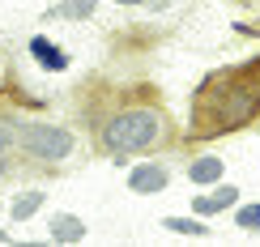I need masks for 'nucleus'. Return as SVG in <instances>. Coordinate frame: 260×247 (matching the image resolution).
I'll use <instances>...</instances> for the list:
<instances>
[{
	"label": "nucleus",
	"instance_id": "nucleus-1",
	"mask_svg": "<svg viewBox=\"0 0 260 247\" xmlns=\"http://www.w3.org/2000/svg\"><path fill=\"white\" fill-rule=\"evenodd\" d=\"M260 111V85L252 81V68H231L222 77L205 81V90L197 94V136L209 132H235Z\"/></svg>",
	"mask_w": 260,
	"mask_h": 247
},
{
	"label": "nucleus",
	"instance_id": "nucleus-2",
	"mask_svg": "<svg viewBox=\"0 0 260 247\" xmlns=\"http://www.w3.org/2000/svg\"><path fill=\"white\" fill-rule=\"evenodd\" d=\"M162 136H167V124H162V111L154 107H128V111H115L111 120L103 124L99 141L111 158L124 154H141V149H154Z\"/></svg>",
	"mask_w": 260,
	"mask_h": 247
},
{
	"label": "nucleus",
	"instance_id": "nucleus-3",
	"mask_svg": "<svg viewBox=\"0 0 260 247\" xmlns=\"http://www.w3.org/2000/svg\"><path fill=\"white\" fill-rule=\"evenodd\" d=\"M13 141H21V149L39 162H64L73 154V132L60 124H26L21 132H13Z\"/></svg>",
	"mask_w": 260,
	"mask_h": 247
},
{
	"label": "nucleus",
	"instance_id": "nucleus-4",
	"mask_svg": "<svg viewBox=\"0 0 260 247\" xmlns=\"http://www.w3.org/2000/svg\"><path fill=\"white\" fill-rule=\"evenodd\" d=\"M128 188L137 196H158L167 188V170L162 166H137V170H128Z\"/></svg>",
	"mask_w": 260,
	"mask_h": 247
},
{
	"label": "nucleus",
	"instance_id": "nucleus-5",
	"mask_svg": "<svg viewBox=\"0 0 260 247\" xmlns=\"http://www.w3.org/2000/svg\"><path fill=\"white\" fill-rule=\"evenodd\" d=\"M30 51H35V60L43 64V68H51V73H64V68H69V56H64L51 39H43V34L30 39Z\"/></svg>",
	"mask_w": 260,
	"mask_h": 247
},
{
	"label": "nucleus",
	"instance_id": "nucleus-6",
	"mask_svg": "<svg viewBox=\"0 0 260 247\" xmlns=\"http://www.w3.org/2000/svg\"><path fill=\"white\" fill-rule=\"evenodd\" d=\"M51 239L56 243H81L85 239V222L73 218V213H60V218H51Z\"/></svg>",
	"mask_w": 260,
	"mask_h": 247
},
{
	"label": "nucleus",
	"instance_id": "nucleus-7",
	"mask_svg": "<svg viewBox=\"0 0 260 247\" xmlns=\"http://www.w3.org/2000/svg\"><path fill=\"white\" fill-rule=\"evenodd\" d=\"M235 200H239V188H231V184L218 179V192H213V196H197V213H222V209H231Z\"/></svg>",
	"mask_w": 260,
	"mask_h": 247
},
{
	"label": "nucleus",
	"instance_id": "nucleus-8",
	"mask_svg": "<svg viewBox=\"0 0 260 247\" xmlns=\"http://www.w3.org/2000/svg\"><path fill=\"white\" fill-rule=\"evenodd\" d=\"M43 200H47V192H39V188H30V192H21V196L9 205V213H13V222H30L35 213L43 209Z\"/></svg>",
	"mask_w": 260,
	"mask_h": 247
},
{
	"label": "nucleus",
	"instance_id": "nucleus-9",
	"mask_svg": "<svg viewBox=\"0 0 260 247\" xmlns=\"http://www.w3.org/2000/svg\"><path fill=\"white\" fill-rule=\"evenodd\" d=\"M222 170H226L222 158H197V162L188 166V179H192V184H218Z\"/></svg>",
	"mask_w": 260,
	"mask_h": 247
},
{
	"label": "nucleus",
	"instance_id": "nucleus-10",
	"mask_svg": "<svg viewBox=\"0 0 260 247\" xmlns=\"http://www.w3.org/2000/svg\"><path fill=\"white\" fill-rule=\"evenodd\" d=\"M162 226H167L171 234H192V239H201V234H205V226H201L197 218H162Z\"/></svg>",
	"mask_w": 260,
	"mask_h": 247
},
{
	"label": "nucleus",
	"instance_id": "nucleus-11",
	"mask_svg": "<svg viewBox=\"0 0 260 247\" xmlns=\"http://www.w3.org/2000/svg\"><path fill=\"white\" fill-rule=\"evenodd\" d=\"M94 13V0H64L51 17H90Z\"/></svg>",
	"mask_w": 260,
	"mask_h": 247
},
{
	"label": "nucleus",
	"instance_id": "nucleus-12",
	"mask_svg": "<svg viewBox=\"0 0 260 247\" xmlns=\"http://www.w3.org/2000/svg\"><path fill=\"white\" fill-rule=\"evenodd\" d=\"M235 222H239L243 230L260 234V205H243V209H239V218H235Z\"/></svg>",
	"mask_w": 260,
	"mask_h": 247
},
{
	"label": "nucleus",
	"instance_id": "nucleus-13",
	"mask_svg": "<svg viewBox=\"0 0 260 247\" xmlns=\"http://www.w3.org/2000/svg\"><path fill=\"white\" fill-rule=\"evenodd\" d=\"M13 132H17L13 124H9V120H0V154H5V149L13 145Z\"/></svg>",
	"mask_w": 260,
	"mask_h": 247
},
{
	"label": "nucleus",
	"instance_id": "nucleus-14",
	"mask_svg": "<svg viewBox=\"0 0 260 247\" xmlns=\"http://www.w3.org/2000/svg\"><path fill=\"white\" fill-rule=\"evenodd\" d=\"M115 5H141V0H115Z\"/></svg>",
	"mask_w": 260,
	"mask_h": 247
},
{
	"label": "nucleus",
	"instance_id": "nucleus-15",
	"mask_svg": "<svg viewBox=\"0 0 260 247\" xmlns=\"http://www.w3.org/2000/svg\"><path fill=\"white\" fill-rule=\"evenodd\" d=\"M5 170H9V162H5V158H0V175H5Z\"/></svg>",
	"mask_w": 260,
	"mask_h": 247
}]
</instances>
